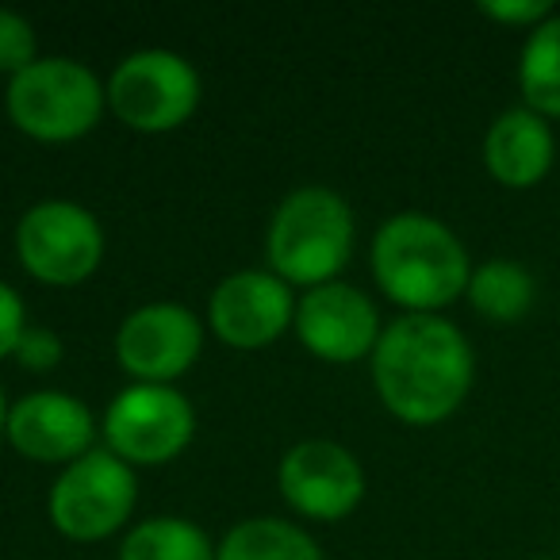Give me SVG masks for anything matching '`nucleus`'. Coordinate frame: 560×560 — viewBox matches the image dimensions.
Instances as JSON below:
<instances>
[{
  "mask_svg": "<svg viewBox=\"0 0 560 560\" xmlns=\"http://www.w3.org/2000/svg\"><path fill=\"white\" fill-rule=\"evenodd\" d=\"M135 503H139V472L96 445L73 465L58 468L47 495V514L66 541L93 545L116 537L119 529L127 534Z\"/></svg>",
  "mask_w": 560,
  "mask_h": 560,
  "instance_id": "obj_5",
  "label": "nucleus"
},
{
  "mask_svg": "<svg viewBox=\"0 0 560 560\" xmlns=\"http://www.w3.org/2000/svg\"><path fill=\"white\" fill-rule=\"evenodd\" d=\"M296 289L269 269H238L208 296V330L226 350L254 353L284 338L296 323Z\"/></svg>",
  "mask_w": 560,
  "mask_h": 560,
  "instance_id": "obj_11",
  "label": "nucleus"
},
{
  "mask_svg": "<svg viewBox=\"0 0 560 560\" xmlns=\"http://www.w3.org/2000/svg\"><path fill=\"white\" fill-rule=\"evenodd\" d=\"M32 62H39V39H35L32 20L12 9H0V73L12 81Z\"/></svg>",
  "mask_w": 560,
  "mask_h": 560,
  "instance_id": "obj_19",
  "label": "nucleus"
},
{
  "mask_svg": "<svg viewBox=\"0 0 560 560\" xmlns=\"http://www.w3.org/2000/svg\"><path fill=\"white\" fill-rule=\"evenodd\" d=\"M62 358H66V346H62V338H58V330L35 327V323L24 330L16 353H12V361H16L20 369H27V373H50V369H58Z\"/></svg>",
  "mask_w": 560,
  "mask_h": 560,
  "instance_id": "obj_21",
  "label": "nucleus"
},
{
  "mask_svg": "<svg viewBox=\"0 0 560 560\" xmlns=\"http://www.w3.org/2000/svg\"><path fill=\"white\" fill-rule=\"evenodd\" d=\"M104 450L131 468H162L196 438V411L173 384H127L112 396L101 422Z\"/></svg>",
  "mask_w": 560,
  "mask_h": 560,
  "instance_id": "obj_8",
  "label": "nucleus"
},
{
  "mask_svg": "<svg viewBox=\"0 0 560 560\" xmlns=\"http://www.w3.org/2000/svg\"><path fill=\"white\" fill-rule=\"evenodd\" d=\"M358 246L353 208L327 185H300L272 208L265 269L292 289H319L342 277Z\"/></svg>",
  "mask_w": 560,
  "mask_h": 560,
  "instance_id": "obj_3",
  "label": "nucleus"
},
{
  "mask_svg": "<svg viewBox=\"0 0 560 560\" xmlns=\"http://www.w3.org/2000/svg\"><path fill=\"white\" fill-rule=\"evenodd\" d=\"M296 330L300 346L327 365H358L369 361L381 342V312L376 304L346 280H330L319 289H307L296 300Z\"/></svg>",
  "mask_w": 560,
  "mask_h": 560,
  "instance_id": "obj_12",
  "label": "nucleus"
},
{
  "mask_svg": "<svg viewBox=\"0 0 560 560\" xmlns=\"http://www.w3.org/2000/svg\"><path fill=\"white\" fill-rule=\"evenodd\" d=\"M20 269L47 289H78L104 261V226L78 200H39L20 215L16 234Z\"/></svg>",
  "mask_w": 560,
  "mask_h": 560,
  "instance_id": "obj_7",
  "label": "nucleus"
},
{
  "mask_svg": "<svg viewBox=\"0 0 560 560\" xmlns=\"http://www.w3.org/2000/svg\"><path fill=\"white\" fill-rule=\"evenodd\" d=\"M203 319L185 304L173 300H154L142 304L119 323L116 330V361L131 384H173L185 373H192V365L203 353Z\"/></svg>",
  "mask_w": 560,
  "mask_h": 560,
  "instance_id": "obj_9",
  "label": "nucleus"
},
{
  "mask_svg": "<svg viewBox=\"0 0 560 560\" xmlns=\"http://www.w3.org/2000/svg\"><path fill=\"white\" fill-rule=\"evenodd\" d=\"M27 327H32V323H27V307H24V300H20V292L0 280V361L16 353Z\"/></svg>",
  "mask_w": 560,
  "mask_h": 560,
  "instance_id": "obj_22",
  "label": "nucleus"
},
{
  "mask_svg": "<svg viewBox=\"0 0 560 560\" xmlns=\"http://www.w3.org/2000/svg\"><path fill=\"white\" fill-rule=\"evenodd\" d=\"M529 560H557V557H529Z\"/></svg>",
  "mask_w": 560,
  "mask_h": 560,
  "instance_id": "obj_24",
  "label": "nucleus"
},
{
  "mask_svg": "<svg viewBox=\"0 0 560 560\" xmlns=\"http://www.w3.org/2000/svg\"><path fill=\"white\" fill-rule=\"evenodd\" d=\"M369 269L399 315H442L465 296L472 257L460 234L438 215L396 211L369 242Z\"/></svg>",
  "mask_w": 560,
  "mask_h": 560,
  "instance_id": "obj_2",
  "label": "nucleus"
},
{
  "mask_svg": "<svg viewBox=\"0 0 560 560\" xmlns=\"http://www.w3.org/2000/svg\"><path fill=\"white\" fill-rule=\"evenodd\" d=\"M108 112L135 135H170L196 116L203 81L185 55L147 47L127 55L104 81Z\"/></svg>",
  "mask_w": 560,
  "mask_h": 560,
  "instance_id": "obj_6",
  "label": "nucleus"
},
{
  "mask_svg": "<svg viewBox=\"0 0 560 560\" xmlns=\"http://www.w3.org/2000/svg\"><path fill=\"white\" fill-rule=\"evenodd\" d=\"M4 112L20 135L47 147H62L101 127L108 96H104V81L85 62L50 55L9 81Z\"/></svg>",
  "mask_w": 560,
  "mask_h": 560,
  "instance_id": "obj_4",
  "label": "nucleus"
},
{
  "mask_svg": "<svg viewBox=\"0 0 560 560\" xmlns=\"http://www.w3.org/2000/svg\"><path fill=\"white\" fill-rule=\"evenodd\" d=\"M465 300L472 312L488 323H518L534 312L537 300V280L514 257H488V261L472 265Z\"/></svg>",
  "mask_w": 560,
  "mask_h": 560,
  "instance_id": "obj_16",
  "label": "nucleus"
},
{
  "mask_svg": "<svg viewBox=\"0 0 560 560\" xmlns=\"http://www.w3.org/2000/svg\"><path fill=\"white\" fill-rule=\"evenodd\" d=\"M518 93L522 108L560 124V12L522 39L518 50Z\"/></svg>",
  "mask_w": 560,
  "mask_h": 560,
  "instance_id": "obj_17",
  "label": "nucleus"
},
{
  "mask_svg": "<svg viewBox=\"0 0 560 560\" xmlns=\"http://www.w3.org/2000/svg\"><path fill=\"white\" fill-rule=\"evenodd\" d=\"M9 396H4V384H0V442H4V430H9Z\"/></svg>",
  "mask_w": 560,
  "mask_h": 560,
  "instance_id": "obj_23",
  "label": "nucleus"
},
{
  "mask_svg": "<svg viewBox=\"0 0 560 560\" xmlns=\"http://www.w3.org/2000/svg\"><path fill=\"white\" fill-rule=\"evenodd\" d=\"M215 560H323V549L300 522L257 514L219 537Z\"/></svg>",
  "mask_w": 560,
  "mask_h": 560,
  "instance_id": "obj_15",
  "label": "nucleus"
},
{
  "mask_svg": "<svg viewBox=\"0 0 560 560\" xmlns=\"http://www.w3.org/2000/svg\"><path fill=\"white\" fill-rule=\"evenodd\" d=\"M476 12H480L483 20H491V24L529 35L537 24H545V20H549L557 9H552L549 0H480V4H476Z\"/></svg>",
  "mask_w": 560,
  "mask_h": 560,
  "instance_id": "obj_20",
  "label": "nucleus"
},
{
  "mask_svg": "<svg viewBox=\"0 0 560 560\" xmlns=\"http://www.w3.org/2000/svg\"><path fill=\"white\" fill-rule=\"evenodd\" d=\"M277 488L284 503L307 522H342L365 503V468L346 445L330 438L296 442L277 465Z\"/></svg>",
  "mask_w": 560,
  "mask_h": 560,
  "instance_id": "obj_10",
  "label": "nucleus"
},
{
  "mask_svg": "<svg viewBox=\"0 0 560 560\" xmlns=\"http://www.w3.org/2000/svg\"><path fill=\"white\" fill-rule=\"evenodd\" d=\"M116 560H215V541L200 522L154 514L127 526Z\"/></svg>",
  "mask_w": 560,
  "mask_h": 560,
  "instance_id": "obj_18",
  "label": "nucleus"
},
{
  "mask_svg": "<svg viewBox=\"0 0 560 560\" xmlns=\"http://www.w3.org/2000/svg\"><path fill=\"white\" fill-rule=\"evenodd\" d=\"M376 399L404 427H442L476 384V350L445 315H396L369 358Z\"/></svg>",
  "mask_w": 560,
  "mask_h": 560,
  "instance_id": "obj_1",
  "label": "nucleus"
},
{
  "mask_svg": "<svg viewBox=\"0 0 560 560\" xmlns=\"http://www.w3.org/2000/svg\"><path fill=\"white\" fill-rule=\"evenodd\" d=\"M96 419L73 392L39 388L20 396L9 407V430L4 442L20 453V457L35 460V465H73L96 450Z\"/></svg>",
  "mask_w": 560,
  "mask_h": 560,
  "instance_id": "obj_13",
  "label": "nucleus"
},
{
  "mask_svg": "<svg viewBox=\"0 0 560 560\" xmlns=\"http://www.w3.org/2000/svg\"><path fill=\"white\" fill-rule=\"evenodd\" d=\"M552 165H557V131L545 116L514 104L488 124L483 170L495 185L511 192H529L549 177Z\"/></svg>",
  "mask_w": 560,
  "mask_h": 560,
  "instance_id": "obj_14",
  "label": "nucleus"
}]
</instances>
